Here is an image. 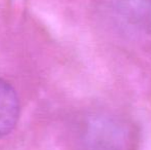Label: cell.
I'll list each match as a JSON object with an SVG mask.
<instances>
[{
    "label": "cell",
    "mask_w": 151,
    "mask_h": 150,
    "mask_svg": "<svg viewBox=\"0 0 151 150\" xmlns=\"http://www.w3.org/2000/svg\"><path fill=\"white\" fill-rule=\"evenodd\" d=\"M20 116V100L16 90L0 78V139L14 128Z\"/></svg>",
    "instance_id": "1"
}]
</instances>
